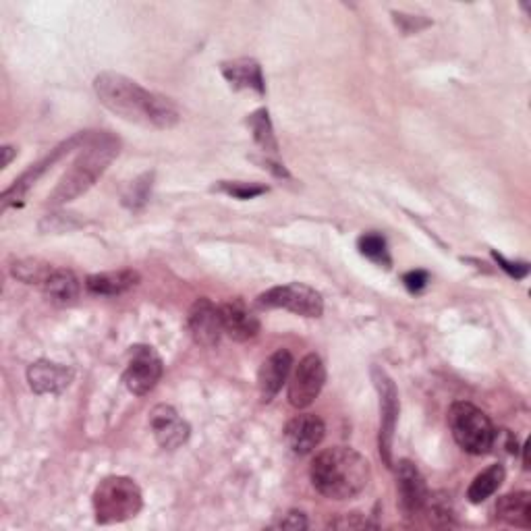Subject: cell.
I'll return each instance as SVG.
<instances>
[{"label": "cell", "mask_w": 531, "mask_h": 531, "mask_svg": "<svg viewBox=\"0 0 531 531\" xmlns=\"http://www.w3.org/2000/svg\"><path fill=\"white\" fill-rule=\"evenodd\" d=\"M256 303L262 310H287L303 318H320L324 312L322 295L301 283L274 287L262 293Z\"/></svg>", "instance_id": "8992f818"}, {"label": "cell", "mask_w": 531, "mask_h": 531, "mask_svg": "<svg viewBox=\"0 0 531 531\" xmlns=\"http://www.w3.org/2000/svg\"><path fill=\"white\" fill-rule=\"evenodd\" d=\"M494 258H496V262L502 266V268H505L511 276H515V278H523L527 272H529V266L527 264H513V262H507L505 258H502L500 254H496V251H494V254H492Z\"/></svg>", "instance_id": "4316f807"}, {"label": "cell", "mask_w": 531, "mask_h": 531, "mask_svg": "<svg viewBox=\"0 0 531 531\" xmlns=\"http://www.w3.org/2000/svg\"><path fill=\"white\" fill-rule=\"evenodd\" d=\"M397 492L399 505L407 517H415L426 511L430 498L426 480L424 475L419 473V469L407 459L397 463Z\"/></svg>", "instance_id": "30bf717a"}, {"label": "cell", "mask_w": 531, "mask_h": 531, "mask_svg": "<svg viewBox=\"0 0 531 531\" xmlns=\"http://www.w3.org/2000/svg\"><path fill=\"white\" fill-rule=\"evenodd\" d=\"M162 372H164L162 359L154 351V347L135 345L129 351V361H127V368L123 372V382H125L129 393H133L137 397H144L150 393V390H154V386L160 382Z\"/></svg>", "instance_id": "52a82bcc"}, {"label": "cell", "mask_w": 531, "mask_h": 531, "mask_svg": "<svg viewBox=\"0 0 531 531\" xmlns=\"http://www.w3.org/2000/svg\"><path fill=\"white\" fill-rule=\"evenodd\" d=\"M220 318H222V328H225V334H229L233 341L245 343V341H251V339L258 337L260 320L245 305V301L231 299L227 303H222L220 305Z\"/></svg>", "instance_id": "5bb4252c"}, {"label": "cell", "mask_w": 531, "mask_h": 531, "mask_svg": "<svg viewBox=\"0 0 531 531\" xmlns=\"http://www.w3.org/2000/svg\"><path fill=\"white\" fill-rule=\"evenodd\" d=\"M293 370V355L287 349H278L272 353L258 372V390L262 403H270L278 393H281L283 384L289 380Z\"/></svg>", "instance_id": "9a60e30c"}, {"label": "cell", "mask_w": 531, "mask_h": 531, "mask_svg": "<svg viewBox=\"0 0 531 531\" xmlns=\"http://www.w3.org/2000/svg\"><path fill=\"white\" fill-rule=\"evenodd\" d=\"M449 428L455 442L469 455H486L494 449L498 432L492 419L471 403L459 401L449 409Z\"/></svg>", "instance_id": "5b68a950"}, {"label": "cell", "mask_w": 531, "mask_h": 531, "mask_svg": "<svg viewBox=\"0 0 531 531\" xmlns=\"http://www.w3.org/2000/svg\"><path fill=\"white\" fill-rule=\"evenodd\" d=\"M249 127L251 131H254V137L258 146L264 150V152H270V154H276L278 152V144H276V137L272 133V123H270V117H268V110H258V113H254L249 117Z\"/></svg>", "instance_id": "7402d4cb"}, {"label": "cell", "mask_w": 531, "mask_h": 531, "mask_svg": "<svg viewBox=\"0 0 531 531\" xmlns=\"http://www.w3.org/2000/svg\"><path fill=\"white\" fill-rule=\"evenodd\" d=\"M218 189L225 191L227 195H233L237 200H254L258 195L266 193L268 187L258 183H239V181H220Z\"/></svg>", "instance_id": "d4e9b609"}, {"label": "cell", "mask_w": 531, "mask_h": 531, "mask_svg": "<svg viewBox=\"0 0 531 531\" xmlns=\"http://www.w3.org/2000/svg\"><path fill=\"white\" fill-rule=\"evenodd\" d=\"M324 382H326V368L320 355L316 353L305 355L291 376L289 403L295 409L310 407L320 397Z\"/></svg>", "instance_id": "9c48e42d"}, {"label": "cell", "mask_w": 531, "mask_h": 531, "mask_svg": "<svg viewBox=\"0 0 531 531\" xmlns=\"http://www.w3.org/2000/svg\"><path fill=\"white\" fill-rule=\"evenodd\" d=\"M13 148H5L3 152H5V160H3V166H9V162H11V156H13V152H11Z\"/></svg>", "instance_id": "f546056e"}, {"label": "cell", "mask_w": 531, "mask_h": 531, "mask_svg": "<svg viewBox=\"0 0 531 531\" xmlns=\"http://www.w3.org/2000/svg\"><path fill=\"white\" fill-rule=\"evenodd\" d=\"M119 154V142L106 133L90 137L86 150L73 162L69 173L63 177L59 187L50 195L52 204H65L86 193L96 179L106 171V166Z\"/></svg>", "instance_id": "3957f363"}, {"label": "cell", "mask_w": 531, "mask_h": 531, "mask_svg": "<svg viewBox=\"0 0 531 531\" xmlns=\"http://www.w3.org/2000/svg\"><path fill=\"white\" fill-rule=\"evenodd\" d=\"M281 527L283 529H305L307 527V521H305V515L303 513H289L285 521H281Z\"/></svg>", "instance_id": "83f0119b"}, {"label": "cell", "mask_w": 531, "mask_h": 531, "mask_svg": "<svg viewBox=\"0 0 531 531\" xmlns=\"http://www.w3.org/2000/svg\"><path fill=\"white\" fill-rule=\"evenodd\" d=\"M326 426L314 413H301L293 417L285 428V442L295 455H310L322 444Z\"/></svg>", "instance_id": "4fadbf2b"}, {"label": "cell", "mask_w": 531, "mask_h": 531, "mask_svg": "<svg viewBox=\"0 0 531 531\" xmlns=\"http://www.w3.org/2000/svg\"><path fill=\"white\" fill-rule=\"evenodd\" d=\"M222 75L235 90H256L264 94L262 69L254 59H237L231 63H222Z\"/></svg>", "instance_id": "ac0fdd59"}, {"label": "cell", "mask_w": 531, "mask_h": 531, "mask_svg": "<svg viewBox=\"0 0 531 531\" xmlns=\"http://www.w3.org/2000/svg\"><path fill=\"white\" fill-rule=\"evenodd\" d=\"M139 283V274L133 270H119V272H100L88 276L86 289L94 295H123Z\"/></svg>", "instance_id": "d6986e66"}, {"label": "cell", "mask_w": 531, "mask_h": 531, "mask_svg": "<svg viewBox=\"0 0 531 531\" xmlns=\"http://www.w3.org/2000/svg\"><path fill=\"white\" fill-rule=\"evenodd\" d=\"M73 370L61 366V363H54L48 359H40L32 363L30 370H27V380L34 393L38 395H57L73 382Z\"/></svg>", "instance_id": "2e32d148"}, {"label": "cell", "mask_w": 531, "mask_h": 531, "mask_svg": "<svg viewBox=\"0 0 531 531\" xmlns=\"http://www.w3.org/2000/svg\"><path fill=\"white\" fill-rule=\"evenodd\" d=\"M527 453H529V442L523 444V467L529 469V459H527Z\"/></svg>", "instance_id": "f1b7e54d"}, {"label": "cell", "mask_w": 531, "mask_h": 531, "mask_svg": "<svg viewBox=\"0 0 531 531\" xmlns=\"http://www.w3.org/2000/svg\"><path fill=\"white\" fill-rule=\"evenodd\" d=\"M374 384L380 395V455L388 467H393V438L399 419V393L397 386L384 370H372Z\"/></svg>", "instance_id": "ba28073f"}, {"label": "cell", "mask_w": 531, "mask_h": 531, "mask_svg": "<svg viewBox=\"0 0 531 531\" xmlns=\"http://www.w3.org/2000/svg\"><path fill=\"white\" fill-rule=\"evenodd\" d=\"M428 281H430V276H428V272H424V270H413V272H407V274L403 276V283H405V287H407L411 293L424 291L426 285H428Z\"/></svg>", "instance_id": "484cf974"}, {"label": "cell", "mask_w": 531, "mask_h": 531, "mask_svg": "<svg viewBox=\"0 0 531 531\" xmlns=\"http://www.w3.org/2000/svg\"><path fill=\"white\" fill-rule=\"evenodd\" d=\"M505 475H507V471L500 463L490 465L488 469H484L482 473L475 475L469 490H467L469 502H473V505H480V502H484L490 496H494L496 490L502 486V482H505Z\"/></svg>", "instance_id": "44dd1931"}, {"label": "cell", "mask_w": 531, "mask_h": 531, "mask_svg": "<svg viewBox=\"0 0 531 531\" xmlns=\"http://www.w3.org/2000/svg\"><path fill=\"white\" fill-rule=\"evenodd\" d=\"M94 90L100 102L125 121L156 129H171L179 123V110L169 98L142 88L125 75L113 71L100 73L94 81Z\"/></svg>", "instance_id": "6da1fadb"}, {"label": "cell", "mask_w": 531, "mask_h": 531, "mask_svg": "<svg viewBox=\"0 0 531 531\" xmlns=\"http://www.w3.org/2000/svg\"><path fill=\"white\" fill-rule=\"evenodd\" d=\"M357 247L361 251V256H366L368 260H372L378 266L390 268V254H388V245L386 239L378 233H366L361 235L357 241Z\"/></svg>", "instance_id": "603a6c76"}, {"label": "cell", "mask_w": 531, "mask_h": 531, "mask_svg": "<svg viewBox=\"0 0 531 531\" xmlns=\"http://www.w3.org/2000/svg\"><path fill=\"white\" fill-rule=\"evenodd\" d=\"M187 328L191 332L193 341L202 347H216L225 328H222L220 307H216L208 297H200L191 305L187 316Z\"/></svg>", "instance_id": "8fae6325"}, {"label": "cell", "mask_w": 531, "mask_h": 531, "mask_svg": "<svg viewBox=\"0 0 531 531\" xmlns=\"http://www.w3.org/2000/svg\"><path fill=\"white\" fill-rule=\"evenodd\" d=\"M150 428L156 442L166 451L179 449L189 438V424L171 405H156L152 409Z\"/></svg>", "instance_id": "7c38bea8"}, {"label": "cell", "mask_w": 531, "mask_h": 531, "mask_svg": "<svg viewBox=\"0 0 531 531\" xmlns=\"http://www.w3.org/2000/svg\"><path fill=\"white\" fill-rule=\"evenodd\" d=\"M52 266L40 260H21L13 266V274L19 278V281L27 285H44L48 281V276L52 274Z\"/></svg>", "instance_id": "cb8c5ba5"}, {"label": "cell", "mask_w": 531, "mask_h": 531, "mask_svg": "<svg viewBox=\"0 0 531 531\" xmlns=\"http://www.w3.org/2000/svg\"><path fill=\"white\" fill-rule=\"evenodd\" d=\"M42 287H44V293L54 303H61V305L73 303L81 293L79 278L71 270H65V268H54L52 274L48 276V281Z\"/></svg>", "instance_id": "ffe728a7"}, {"label": "cell", "mask_w": 531, "mask_h": 531, "mask_svg": "<svg viewBox=\"0 0 531 531\" xmlns=\"http://www.w3.org/2000/svg\"><path fill=\"white\" fill-rule=\"evenodd\" d=\"M314 488L330 500H351L368 488L370 461L349 446H332L318 453L310 467Z\"/></svg>", "instance_id": "7a4b0ae2"}, {"label": "cell", "mask_w": 531, "mask_h": 531, "mask_svg": "<svg viewBox=\"0 0 531 531\" xmlns=\"http://www.w3.org/2000/svg\"><path fill=\"white\" fill-rule=\"evenodd\" d=\"M92 502L96 521L100 525H110L135 519L144 507V496L131 478L110 475L96 486Z\"/></svg>", "instance_id": "277c9868"}, {"label": "cell", "mask_w": 531, "mask_h": 531, "mask_svg": "<svg viewBox=\"0 0 531 531\" xmlns=\"http://www.w3.org/2000/svg\"><path fill=\"white\" fill-rule=\"evenodd\" d=\"M498 521L527 529L531 527V494L529 492H511L500 496L496 502Z\"/></svg>", "instance_id": "e0dca14e"}]
</instances>
